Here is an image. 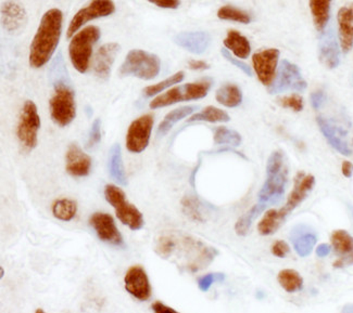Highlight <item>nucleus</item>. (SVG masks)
I'll use <instances>...</instances> for the list:
<instances>
[{
    "mask_svg": "<svg viewBox=\"0 0 353 313\" xmlns=\"http://www.w3.org/2000/svg\"><path fill=\"white\" fill-rule=\"evenodd\" d=\"M349 209H350V213H351V215H352V218H353V206H352V205H349Z\"/></svg>",
    "mask_w": 353,
    "mask_h": 313,
    "instance_id": "864d4df0",
    "label": "nucleus"
},
{
    "mask_svg": "<svg viewBox=\"0 0 353 313\" xmlns=\"http://www.w3.org/2000/svg\"><path fill=\"white\" fill-rule=\"evenodd\" d=\"M77 212V205L74 201L69 199H57L52 205V214L57 219L61 222H70L74 218Z\"/></svg>",
    "mask_w": 353,
    "mask_h": 313,
    "instance_id": "72a5a7b5",
    "label": "nucleus"
},
{
    "mask_svg": "<svg viewBox=\"0 0 353 313\" xmlns=\"http://www.w3.org/2000/svg\"><path fill=\"white\" fill-rule=\"evenodd\" d=\"M279 282L288 293H296L303 286V279L297 271L286 269L279 272Z\"/></svg>",
    "mask_w": 353,
    "mask_h": 313,
    "instance_id": "f704fd0d",
    "label": "nucleus"
},
{
    "mask_svg": "<svg viewBox=\"0 0 353 313\" xmlns=\"http://www.w3.org/2000/svg\"><path fill=\"white\" fill-rule=\"evenodd\" d=\"M332 244L339 256L334 263L335 268H345L353 265V237L345 230H337L332 235Z\"/></svg>",
    "mask_w": 353,
    "mask_h": 313,
    "instance_id": "4be33fe9",
    "label": "nucleus"
},
{
    "mask_svg": "<svg viewBox=\"0 0 353 313\" xmlns=\"http://www.w3.org/2000/svg\"><path fill=\"white\" fill-rule=\"evenodd\" d=\"M324 33L321 36L320 45H319V56L321 62L326 67L333 69L341 63V54L338 46L337 39L333 28L324 30Z\"/></svg>",
    "mask_w": 353,
    "mask_h": 313,
    "instance_id": "6ab92c4d",
    "label": "nucleus"
},
{
    "mask_svg": "<svg viewBox=\"0 0 353 313\" xmlns=\"http://www.w3.org/2000/svg\"><path fill=\"white\" fill-rule=\"evenodd\" d=\"M270 204L264 203V202H259L252 208L249 209L246 214L239 218V222H236L235 231L237 235L243 237L248 233L251 224L256 220V217L263 212L264 209L268 207Z\"/></svg>",
    "mask_w": 353,
    "mask_h": 313,
    "instance_id": "2f4dec72",
    "label": "nucleus"
},
{
    "mask_svg": "<svg viewBox=\"0 0 353 313\" xmlns=\"http://www.w3.org/2000/svg\"><path fill=\"white\" fill-rule=\"evenodd\" d=\"M325 101V96L323 94L322 91H316L311 96V102H312V105L314 109H320L322 107L323 103Z\"/></svg>",
    "mask_w": 353,
    "mask_h": 313,
    "instance_id": "49530a36",
    "label": "nucleus"
},
{
    "mask_svg": "<svg viewBox=\"0 0 353 313\" xmlns=\"http://www.w3.org/2000/svg\"><path fill=\"white\" fill-rule=\"evenodd\" d=\"M65 169L71 176H88L92 169V158L81 149L80 145L72 143L68 149Z\"/></svg>",
    "mask_w": 353,
    "mask_h": 313,
    "instance_id": "412c9836",
    "label": "nucleus"
},
{
    "mask_svg": "<svg viewBox=\"0 0 353 313\" xmlns=\"http://www.w3.org/2000/svg\"><path fill=\"white\" fill-rule=\"evenodd\" d=\"M161 61L159 56L148 51L133 49L125 56L120 67L122 77H135L143 80H151L159 75Z\"/></svg>",
    "mask_w": 353,
    "mask_h": 313,
    "instance_id": "20e7f679",
    "label": "nucleus"
},
{
    "mask_svg": "<svg viewBox=\"0 0 353 313\" xmlns=\"http://www.w3.org/2000/svg\"><path fill=\"white\" fill-rule=\"evenodd\" d=\"M183 212L194 222H203V208L199 201L194 197H185L182 201Z\"/></svg>",
    "mask_w": 353,
    "mask_h": 313,
    "instance_id": "58836bf2",
    "label": "nucleus"
},
{
    "mask_svg": "<svg viewBox=\"0 0 353 313\" xmlns=\"http://www.w3.org/2000/svg\"><path fill=\"white\" fill-rule=\"evenodd\" d=\"M90 224L103 242L112 246L124 247L123 237L119 231L111 215L96 213L90 217Z\"/></svg>",
    "mask_w": 353,
    "mask_h": 313,
    "instance_id": "ddd939ff",
    "label": "nucleus"
},
{
    "mask_svg": "<svg viewBox=\"0 0 353 313\" xmlns=\"http://www.w3.org/2000/svg\"><path fill=\"white\" fill-rule=\"evenodd\" d=\"M287 169L266 173V180L259 192V201L268 204H275L284 195L287 182Z\"/></svg>",
    "mask_w": 353,
    "mask_h": 313,
    "instance_id": "2eb2a0df",
    "label": "nucleus"
},
{
    "mask_svg": "<svg viewBox=\"0 0 353 313\" xmlns=\"http://www.w3.org/2000/svg\"><path fill=\"white\" fill-rule=\"evenodd\" d=\"M341 171H343V175L345 178H350L353 175V164L348 161L343 162V166H341Z\"/></svg>",
    "mask_w": 353,
    "mask_h": 313,
    "instance_id": "8fccbe9b",
    "label": "nucleus"
},
{
    "mask_svg": "<svg viewBox=\"0 0 353 313\" xmlns=\"http://www.w3.org/2000/svg\"><path fill=\"white\" fill-rule=\"evenodd\" d=\"M147 1L159 8L171 9V10L179 8L181 5V0H147Z\"/></svg>",
    "mask_w": 353,
    "mask_h": 313,
    "instance_id": "a18cd8bd",
    "label": "nucleus"
},
{
    "mask_svg": "<svg viewBox=\"0 0 353 313\" xmlns=\"http://www.w3.org/2000/svg\"><path fill=\"white\" fill-rule=\"evenodd\" d=\"M105 197L108 203L114 207L117 217L126 227L136 231L145 226L143 214L135 205L126 201L125 193L122 188L108 184L105 188Z\"/></svg>",
    "mask_w": 353,
    "mask_h": 313,
    "instance_id": "0eeeda50",
    "label": "nucleus"
},
{
    "mask_svg": "<svg viewBox=\"0 0 353 313\" xmlns=\"http://www.w3.org/2000/svg\"><path fill=\"white\" fill-rule=\"evenodd\" d=\"M154 252L174 263L179 270L196 273L212 263L219 252L214 247L184 232L165 231L154 241Z\"/></svg>",
    "mask_w": 353,
    "mask_h": 313,
    "instance_id": "f257e3e1",
    "label": "nucleus"
},
{
    "mask_svg": "<svg viewBox=\"0 0 353 313\" xmlns=\"http://www.w3.org/2000/svg\"><path fill=\"white\" fill-rule=\"evenodd\" d=\"M314 184L315 178L312 175L305 176L303 173H299L296 178L294 190L290 193V197L287 199V204L284 206L287 212L292 213L296 207L299 206L300 204L305 201Z\"/></svg>",
    "mask_w": 353,
    "mask_h": 313,
    "instance_id": "b1692460",
    "label": "nucleus"
},
{
    "mask_svg": "<svg viewBox=\"0 0 353 313\" xmlns=\"http://www.w3.org/2000/svg\"><path fill=\"white\" fill-rule=\"evenodd\" d=\"M109 173L117 184L122 186L128 184V177H126L123 158H122V150L119 143H114L109 152Z\"/></svg>",
    "mask_w": 353,
    "mask_h": 313,
    "instance_id": "bb28decb",
    "label": "nucleus"
},
{
    "mask_svg": "<svg viewBox=\"0 0 353 313\" xmlns=\"http://www.w3.org/2000/svg\"><path fill=\"white\" fill-rule=\"evenodd\" d=\"M63 13L60 9H50L39 22L30 47L28 62L33 69H41L50 61L61 39Z\"/></svg>",
    "mask_w": 353,
    "mask_h": 313,
    "instance_id": "f03ea898",
    "label": "nucleus"
},
{
    "mask_svg": "<svg viewBox=\"0 0 353 313\" xmlns=\"http://www.w3.org/2000/svg\"><path fill=\"white\" fill-rule=\"evenodd\" d=\"M337 21L341 49L347 54L353 47V3L339 10Z\"/></svg>",
    "mask_w": 353,
    "mask_h": 313,
    "instance_id": "5701e85b",
    "label": "nucleus"
},
{
    "mask_svg": "<svg viewBox=\"0 0 353 313\" xmlns=\"http://www.w3.org/2000/svg\"><path fill=\"white\" fill-rule=\"evenodd\" d=\"M230 120V115L225 111L221 110L218 107H208L203 109L201 112L192 114L187 122H228Z\"/></svg>",
    "mask_w": 353,
    "mask_h": 313,
    "instance_id": "473e14b6",
    "label": "nucleus"
},
{
    "mask_svg": "<svg viewBox=\"0 0 353 313\" xmlns=\"http://www.w3.org/2000/svg\"><path fill=\"white\" fill-rule=\"evenodd\" d=\"M184 78V72H179L176 74L172 75L169 78L164 79V80L158 83V84L146 87L145 90H143V96L147 98L154 97L157 94H159L160 92L164 91V90L168 89V88H171L172 86H174V85L182 82Z\"/></svg>",
    "mask_w": 353,
    "mask_h": 313,
    "instance_id": "c9c22d12",
    "label": "nucleus"
},
{
    "mask_svg": "<svg viewBox=\"0 0 353 313\" xmlns=\"http://www.w3.org/2000/svg\"><path fill=\"white\" fill-rule=\"evenodd\" d=\"M28 13L18 1L8 0L1 6V25L10 34L20 33L28 24Z\"/></svg>",
    "mask_w": 353,
    "mask_h": 313,
    "instance_id": "4468645a",
    "label": "nucleus"
},
{
    "mask_svg": "<svg viewBox=\"0 0 353 313\" xmlns=\"http://www.w3.org/2000/svg\"><path fill=\"white\" fill-rule=\"evenodd\" d=\"M152 310L157 313L176 312L174 309L170 308L167 305H164V303H160V301H157V303L152 305Z\"/></svg>",
    "mask_w": 353,
    "mask_h": 313,
    "instance_id": "09e8293b",
    "label": "nucleus"
},
{
    "mask_svg": "<svg viewBox=\"0 0 353 313\" xmlns=\"http://www.w3.org/2000/svg\"><path fill=\"white\" fill-rule=\"evenodd\" d=\"M318 124L323 135L336 151L345 156L352 154V149L349 145L348 139H347V133L343 128L336 125L335 122H332V120L322 118V116H319Z\"/></svg>",
    "mask_w": 353,
    "mask_h": 313,
    "instance_id": "f3484780",
    "label": "nucleus"
},
{
    "mask_svg": "<svg viewBox=\"0 0 353 313\" xmlns=\"http://www.w3.org/2000/svg\"><path fill=\"white\" fill-rule=\"evenodd\" d=\"M307 86V82L302 76L299 67L296 64L284 60L279 65L276 77L271 85L270 94H279L288 90L303 91Z\"/></svg>",
    "mask_w": 353,
    "mask_h": 313,
    "instance_id": "9d476101",
    "label": "nucleus"
},
{
    "mask_svg": "<svg viewBox=\"0 0 353 313\" xmlns=\"http://www.w3.org/2000/svg\"><path fill=\"white\" fill-rule=\"evenodd\" d=\"M188 67L192 71H205V69H209L210 65L205 61H197V60H192L188 62Z\"/></svg>",
    "mask_w": 353,
    "mask_h": 313,
    "instance_id": "de8ad7c7",
    "label": "nucleus"
},
{
    "mask_svg": "<svg viewBox=\"0 0 353 313\" xmlns=\"http://www.w3.org/2000/svg\"><path fill=\"white\" fill-rule=\"evenodd\" d=\"M223 43H224V47L239 59H248L249 56H250V43H249L246 36H243L239 31L232 30V31L228 32Z\"/></svg>",
    "mask_w": 353,
    "mask_h": 313,
    "instance_id": "a878e982",
    "label": "nucleus"
},
{
    "mask_svg": "<svg viewBox=\"0 0 353 313\" xmlns=\"http://www.w3.org/2000/svg\"><path fill=\"white\" fill-rule=\"evenodd\" d=\"M290 213L287 212L286 209H279V211H274L271 209L269 212L264 215L263 219L259 224V232L262 235H271L274 232H276L279 228L282 226L283 222L286 219V217Z\"/></svg>",
    "mask_w": 353,
    "mask_h": 313,
    "instance_id": "c85d7f7f",
    "label": "nucleus"
},
{
    "mask_svg": "<svg viewBox=\"0 0 353 313\" xmlns=\"http://www.w3.org/2000/svg\"><path fill=\"white\" fill-rule=\"evenodd\" d=\"M343 312L347 313H353V305H345V308H343Z\"/></svg>",
    "mask_w": 353,
    "mask_h": 313,
    "instance_id": "603ef678",
    "label": "nucleus"
},
{
    "mask_svg": "<svg viewBox=\"0 0 353 313\" xmlns=\"http://www.w3.org/2000/svg\"><path fill=\"white\" fill-rule=\"evenodd\" d=\"M49 107L52 120L60 127H65L74 120L77 116L74 90L68 83L57 80Z\"/></svg>",
    "mask_w": 353,
    "mask_h": 313,
    "instance_id": "39448f33",
    "label": "nucleus"
},
{
    "mask_svg": "<svg viewBox=\"0 0 353 313\" xmlns=\"http://www.w3.org/2000/svg\"><path fill=\"white\" fill-rule=\"evenodd\" d=\"M100 35L101 33L97 26H88L81 28L70 41V60L73 67L81 74H84L90 69L92 49L99 41Z\"/></svg>",
    "mask_w": 353,
    "mask_h": 313,
    "instance_id": "7ed1b4c3",
    "label": "nucleus"
},
{
    "mask_svg": "<svg viewBox=\"0 0 353 313\" xmlns=\"http://www.w3.org/2000/svg\"><path fill=\"white\" fill-rule=\"evenodd\" d=\"M279 50L275 48L264 49L258 51L252 56V65L259 80L264 86L270 87L273 84L277 74Z\"/></svg>",
    "mask_w": 353,
    "mask_h": 313,
    "instance_id": "f8f14e48",
    "label": "nucleus"
},
{
    "mask_svg": "<svg viewBox=\"0 0 353 313\" xmlns=\"http://www.w3.org/2000/svg\"><path fill=\"white\" fill-rule=\"evenodd\" d=\"M115 12V5L113 0H92L88 6L75 13L69 28H68L67 37L72 39L81 28L90 21L96 19L105 18Z\"/></svg>",
    "mask_w": 353,
    "mask_h": 313,
    "instance_id": "1a4fd4ad",
    "label": "nucleus"
},
{
    "mask_svg": "<svg viewBox=\"0 0 353 313\" xmlns=\"http://www.w3.org/2000/svg\"><path fill=\"white\" fill-rule=\"evenodd\" d=\"M101 140V122L99 118L94 120L90 128V137H88V147L92 148Z\"/></svg>",
    "mask_w": 353,
    "mask_h": 313,
    "instance_id": "37998d69",
    "label": "nucleus"
},
{
    "mask_svg": "<svg viewBox=\"0 0 353 313\" xmlns=\"http://www.w3.org/2000/svg\"><path fill=\"white\" fill-rule=\"evenodd\" d=\"M224 279H225V275L223 273H209V274L205 275V277L198 280V286H199L200 290L207 292V290H210L213 283L222 282Z\"/></svg>",
    "mask_w": 353,
    "mask_h": 313,
    "instance_id": "a19ab883",
    "label": "nucleus"
},
{
    "mask_svg": "<svg viewBox=\"0 0 353 313\" xmlns=\"http://www.w3.org/2000/svg\"><path fill=\"white\" fill-rule=\"evenodd\" d=\"M215 144H228L230 147H239L241 144V136L235 130L228 127H219L215 129L213 137Z\"/></svg>",
    "mask_w": 353,
    "mask_h": 313,
    "instance_id": "e433bc0d",
    "label": "nucleus"
},
{
    "mask_svg": "<svg viewBox=\"0 0 353 313\" xmlns=\"http://www.w3.org/2000/svg\"><path fill=\"white\" fill-rule=\"evenodd\" d=\"M125 290L141 301H147L151 297V285L146 271L141 266H134L124 278Z\"/></svg>",
    "mask_w": 353,
    "mask_h": 313,
    "instance_id": "dca6fc26",
    "label": "nucleus"
},
{
    "mask_svg": "<svg viewBox=\"0 0 353 313\" xmlns=\"http://www.w3.org/2000/svg\"><path fill=\"white\" fill-rule=\"evenodd\" d=\"M330 252V246L328 244H321L319 245L316 248V255L319 257H326Z\"/></svg>",
    "mask_w": 353,
    "mask_h": 313,
    "instance_id": "3c124183",
    "label": "nucleus"
},
{
    "mask_svg": "<svg viewBox=\"0 0 353 313\" xmlns=\"http://www.w3.org/2000/svg\"><path fill=\"white\" fill-rule=\"evenodd\" d=\"M215 99L226 107H237L243 102V94L239 86L233 84H228L221 87L215 94Z\"/></svg>",
    "mask_w": 353,
    "mask_h": 313,
    "instance_id": "7c9ffc66",
    "label": "nucleus"
},
{
    "mask_svg": "<svg viewBox=\"0 0 353 313\" xmlns=\"http://www.w3.org/2000/svg\"><path fill=\"white\" fill-rule=\"evenodd\" d=\"M272 252L276 257L285 258L287 255L290 254V246L284 241H277L272 247Z\"/></svg>",
    "mask_w": 353,
    "mask_h": 313,
    "instance_id": "c03bdc74",
    "label": "nucleus"
},
{
    "mask_svg": "<svg viewBox=\"0 0 353 313\" xmlns=\"http://www.w3.org/2000/svg\"><path fill=\"white\" fill-rule=\"evenodd\" d=\"M197 110V107H182L170 112L169 114L163 118L161 124L158 128V136L163 137L167 135L172 128L176 125L179 120L188 118L190 115L194 114V111Z\"/></svg>",
    "mask_w": 353,
    "mask_h": 313,
    "instance_id": "c756f323",
    "label": "nucleus"
},
{
    "mask_svg": "<svg viewBox=\"0 0 353 313\" xmlns=\"http://www.w3.org/2000/svg\"><path fill=\"white\" fill-rule=\"evenodd\" d=\"M221 52H222V56H224V58H225L230 64L235 65L237 69L243 72L247 76H251L252 73H251V69L248 64L245 63V62H241V60L236 59L235 56H234L233 54H230V51L226 48H223L222 50H221Z\"/></svg>",
    "mask_w": 353,
    "mask_h": 313,
    "instance_id": "79ce46f5",
    "label": "nucleus"
},
{
    "mask_svg": "<svg viewBox=\"0 0 353 313\" xmlns=\"http://www.w3.org/2000/svg\"><path fill=\"white\" fill-rule=\"evenodd\" d=\"M212 80L203 79L200 82L190 83L182 86L174 87L167 92L160 94L150 102V109L157 110L161 107H170L176 105L179 102L194 101V100L203 99L209 94Z\"/></svg>",
    "mask_w": 353,
    "mask_h": 313,
    "instance_id": "423d86ee",
    "label": "nucleus"
},
{
    "mask_svg": "<svg viewBox=\"0 0 353 313\" xmlns=\"http://www.w3.org/2000/svg\"><path fill=\"white\" fill-rule=\"evenodd\" d=\"M309 3L315 28L319 32L324 31L330 21L332 0H310Z\"/></svg>",
    "mask_w": 353,
    "mask_h": 313,
    "instance_id": "cd10ccee",
    "label": "nucleus"
},
{
    "mask_svg": "<svg viewBox=\"0 0 353 313\" xmlns=\"http://www.w3.org/2000/svg\"><path fill=\"white\" fill-rule=\"evenodd\" d=\"M218 18L224 21H233L237 23L249 24L251 22V17L246 11L235 8L233 6H224L218 11Z\"/></svg>",
    "mask_w": 353,
    "mask_h": 313,
    "instance_id": "4c0bfd02",
    "label": "nucleus"
},
{
    "mask_svg": "<svg viewBox=\"0 0 353 313\" xmlns=\"http://www.w3.org/2000/svg\"><path fill=\"white\" fill-rule=\"evenodd\" d=\"M3 277V269L1 268V278Z\"/></svg>",
    "mask_w": 353,
    "mask_h": 313,
    "instance_id": "5fc2aeb1",
    "label": "nucleus"
},
{
    "mask_svg": "<svg viewBox=\"0 0 353 313\" xmlns=\"http://www.w3.org/2000/svg\"><path fill=\"white\" fill-rule=\"evenodd\" d=\"M41 128V118L35 103L28 100L24 103L19 118L17 136L21 144L26 150H33L39 142V131Z\"/></svg>",
    "mask_w": 353,
    "mask_h": 313,
    "instance_id": "6e6552de",
    "label": "nucleus"
},
{
    "mask_svg": "<svg viewBox=\"0 0 353 313\" xmlns=\"http://www.w3.org/2000/svg\"><path fill=\"white\" fill-rule=\"evenodd\" d=\"M154 118L151 114H145L132 122L126 135V148L132 153H141L150 142Z\"/></svg>",
    "mask_w": 353,
    "mask_h": 313,
    "instance_id": "9b49d317",
    "label": "nucleus"
},
{
    "mask_svg": "<svg viewBox=\"0 0 353 313\" xmlns=\"http://www.w3.org/2000/svg\"><path fill=\"white\" fill-rule=\"evenodd\" d=\"M292 241L294 243V250L300 257H307L312 252L318 237L307 228L296 227L292 232Z\"/></svg>",
    "mask_w": 353,
    "mask_h": 313,
    "instance_id": "393cba45",
    "label": "nucleus"
},
{
    "mask_svg": "<svg viewBox=\"0 0 353 313\" xmlns=\"http://www.w3.org/2000/svg\"><path fill=\"white\" fill-rule=\"evenodd\" d=\"M279 105L286 109L294 111V112H301L303 110V100L300 96H288V97H282L279 99Z\"/></svg>",
    "mask_w": 353,
    "mask_h": 313,
    "instance_id": "ea45409f",
    "label": "nucleus"
},
{
    "mask_svg": "<svg viewBox=\"0 0 353 313\" xmlns=\"http://www.w3.org/2000/svg\"><path fill=\"white\" fill-rule=\"evenodd\" d=\"M120 50V45L117 43H105L98 49L92 64L94 73L98 78L107 80L110 77L111 69Z\"/></svg>",
    "mask_w": 353,
    "mask_h": 313,
    "instance_id": "a211bd4d",
    "label": "nucleus"
},
{
    "mask_svg": "<svg viewBox=\"0 0 353 313\" xmlns=\"http://www.w3.org/2000/svg\"><path fill=\"white\" fill-rule=\"evenodd\" d=\"M174 43L192 54H203L211 45L210 34L205 31L182 32L175 36Z\"/></svg>",
    "mask_w": 353,
    "mask_h": 313,
    "instance_id": "aec40b11",
    "label": "nucleus"
}]
</instances>
